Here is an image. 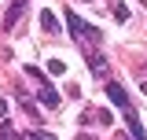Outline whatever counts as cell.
I'll return each instance as SVG.
<instances>
[{
  "mask_svg": "<svg viewBox=\"0 0 147 140\" xmlns=\"http://www.w3.org/2000/svg\"><path fill=\"white\" fill-rule=\"evenodd\" d=\"M37 100H40V103H44V107H59V92H55V88H48V85H44V88H40V92H37Z\"/></svg>",
  "mask_w": 147,
  "mask_h": 140,
  "instance_id": "5",
  "label": "cell"
},
{
  "mask_svg": "<svg viewBox=\"0 0 147 140\" xmlns=\"http://www.w3.org/2000/svg\"><path fill=\"white\" fill-rule=\"evenodd\" d=\"M125 122H129V133H132V140H147V133H144V125H140V118H136L132 103L125 107Z\"/></svg>",
  "mask_w": 147,
  "mask_h": 140,
  "instance_id": "3",
  "label": "cell"
},
{
  "mask_svg": "<svg viewBox=\"0 0 147 140\" xmlns=\"http://www.w3.org/2000/svg\"><path fill=\"white\" fill-rule=\"evenodd\" d=\"M77 140H96V137H88V133H81V137H77Z\"/></svg>",
  "mask_w": 147,
  "mask_h": 140,
  "instance_id": "16",
  "label": "cell"
},
{
  "mask_svg": "<svg viewBox=\"0 0 147 140\" xmlns=\"http://www.w3.org/2000/svg\"><path fill=\"white\" fill-rule=\"evenodd\" d=\"M26 4H30V0H11V7H7V15H4V30H15V22L22 18Z\"/></svg>",
  "mask_w": 147,
  "mask_h": 140,
  "instance_id": "1",
  "label": "cell"
},
{
  "mask_svg": "<svg viewBox=\"0 0 147 140\" xmlns=\"http://www.w3.org/2000/svg\"><path fill=\"white\" fill-rule=\"evenodd\" d=\"M66 26H70V33L77 37V41H81V30H85V22L77 18V11H66Z\"/></svg>",
  "mask_w": 147,
  "mask_h": 140,
  "instance_id": "7",
  "label": "cell"
},
{
  "mask_svg": "<svg viewBox=\"0 0 147 140\" xmlns=\"http://www.w3.org/2000/svg\"><path fill=\"white\" fill-rule=\"evenodd\" d=\"M40 30H44V33H55V30H59V18H55L52 11H40Z\"/></svg>",
  "mask_w": 147,
  "mask_h": 140,
  "instance_id": "6",
  "label": "cell"
},
{
  "mask_svg": "<svg viewBox=\"0 0 147 140\" xmlns=\"http://www.w3.org/2000/svg\"><path fill=\"white\" fill-rule=\"evenodd\" d=\"M107 96H110V103H118L121 111L129 107V92L121 88V81H107Z\"/></svg>",
  "mask_w": 147,
  "mask_h": 140,
  "instance_id": "2",
  "label": "cell"
},
{
  "mask_svg": "<svg viewBox=\"0 0 147 140\" xmlns=\"http://www.w3.org/2000/svg\"><path fill=\"white\" fill-rule=\"evenodd\" d=\"M81 41H88V44H99V30H96V26H85V30H81Z\"/></svg>",
  "mask_w": 147,
  "mask_h": 140,
  "instance_id": "10",
  "label": "cell"
},
{
  "mask_svg": "<svg viewBox=\"0 0 147 140\" xmlns=\"http://www.w3.org/2000/svg\"><path fill=\"white\" fill-rule=\"evenodd\" d=\"M110 15L118 18V22H125V18H129V7H125V0H110Z\"/></svg>",
  "mask_w": 147,
  "mask_h": 140,
  "instance_id": "8",
  "label": "cell"
},
{
  "mask_svg": "<svg viewBox=\"0 0 147 140\" xmlns=\"http://www.w3.org/2000/svg\"><path fill=\"white\" fill-rule=\"evenodd\" d=\"M48 74H66V63L63 59H48Z\"/></svg>",
  "mask_w": 147,
  "mask_h": 140,
  "instance_id": "13",
  "label": "cell"
},
{
  "mask_svg": "<svg viewBox=\"0 0 147 140\" xmlns=\"http://www.w3.org/2000/svg\"><path fill=\"white\" fill-rule=\"evenodd\" d=\"M140 92H144V96H147V77H144V81H140Z\"/></svg>",
  "mask_w": 147,
  "mask_h": 140,
  "instance_id": "15",
  "label": "cell"
},
{
  "mask_svg": "<svg viewBox=\"0 0 147 140\" xmlns=\"http://www.w3.org/2000/svg\"><path fill=\"white\" fill-rule=\"evenodd\" d=\"M0 140H18L15 125H11V122H4V118H0Z\"/></svg>",
  "mask_w": 147,
  "mask_h": 140,
  "instance_id": "9",
  "label": "cell"
},
{
  "mask_svg": "<svg viewBox=\"0 0 147 140\" xmlns=\"http://www.w3.org/2000/svg\"><path fill=\"white\" fill-rule=\"evenodd\" d=\"M4 114H7V103H4V100H0V118H4Z\"/></svg>",
  "mask_w": 147,
  "mask_h": 140,
  "instance_id": "14",
  "label": "cell"
},
{
  "mask_svg": "<svg viewBox=\"0 0 147 140\" xmlns=\"http://www.w3.org/2000/svg\"><path fill=\"white\" fill-rule=\"evenodd\" d=\"M92 118L99 125H114V114H110V111H92Z\"/></svg>",
  "mask_w": 147,
  "mask_h": 140,
  "instance_id": "11",
  "label": "cell"
},
{
  "mask_svg": "<svg viewBox=\"0 0 147 140\" xmlns=\"http://www.w3.org/2000/svg\"><path fill=\"white\" fill-rule=\"evenodd\" d=\"M22 111H26V114H30L33 122H37V118H40V114H37V103H33V100H30V96H22Z\"/></svg>",
  "mask_w": 147,
  "mask_h": 140,
  "instance_id": "12",
  "label": "cell"
},
{
  "mask_svg": "<svg viewBox=\"0 0 147 140\" xmlns=\"http://www.w3.org/2000/svg\"><path fill=\"white\" fill-rule=\"evenodd\" d=\"M88 67H92V74H96V77H107V74H110V70H107V59H103L99 52L88 55Z\"/></svg>",
  "mask_w": 147,
  "mask_h": 140,
  "instance_id": "4",
  "label": "cell"
}]
</instances>
